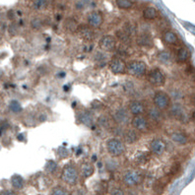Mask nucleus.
<instances>
[{
  "label": "nucleus",
  "instance_id": "f257e3e1",
  "mask_svg": "<svg viewBox=\"0 0 195 195\" xmlns=\"http://www.w3.org/2000/svg\"><path fill=\"white\" fill-rule=\"evenodd\" d=\"M78 177L79 173L77 169L75 168L72 165H66L61 172V179L67 184H70V185H74L76 184L77 181H78Z\"/></svg>",
  "mask_w": 195,
  "mask_h": 195
},
{
  "label": "nucleus",
  "instance_id": "f03ea898",
  "mask_svg": "<svg viewBox=\"0 0 195 195\" xmlns=\"http://www.w3.org/2000/svg\"><path fill=\"white\" fill-rule=\"evenodd\" d=\"M147 64L140 60H132L127 63V72L133 77H142L146 74Z\"/></svg>",
  "mask_w": 195,
  "mask_h": 195
},
{
  "label": "nucleus",
  "instance_id": "7ed1b4c3",
  "mask_svg": "<svg viewBox=\"0 0 195 195\" xmlns=\"http://www.w3.org/2000/svg\"><path fill=\"white\" fill-rule=\"evenodd\" d=\"M107 149L108 154L112 157H119L125 152V146L120 140L112 138L107 142Z\"/></svg>",
  "mask_w": 195,
  "mask_h": 195
},
{
  "label": "nucleus",
  "instance_id": "20e7f679",
  "mask_svg": "<svg viewBox=\"0 0 195 195\" xmlns=\"http://www.w3.org/2000/svg\"><path fill=\"white\" fill-rule=\"evenodd\" d=\"M153 102L157 108L165 111V109L169 108V104H171V98L167 93L159 91L154 95Z\"/></svg>",
  "mask_w": 195,
  "mask_h": 195
},
{
  "label": "nucleus",
  "instance_id": "39448f33",
  "mask_svg": "<svg viewBox=\"0 0 195 195\" xmlns=\"http://www.w3.org/2000/svg\"><path fill=\"white\" fill-rule=\"evenodd\" d=\"M148 81L154 87H162L166 82V76H165L163 71L156 68L150 71L148 75Z\"/></svg>",
  "mask_w": 195,
  "mask_h": 195
},
{
  "label": "nucleus",
  "instance_id": "423d86ee",
  "mask_svg": "<svg viewBox=\"0 0 195 195\" xmlns=\"http://www.w3.org/2000/svg\"><path fill=\"white\" fill-rule=\"evenodd\" d=\"M99 46L104 51L107 52L114 51L116 48V39L113 36H111V35H107V36H104L100 39Z\"/></svg>",
  "mask_w": 195,
  "mask_h": 195
},
{
  "label": "nucleus",
  "instance_id": "0eeeda50",
  "mask_svg": "<svg viewBox=\"0 0 195 195\" xmlns=\"http://www.w3.org/2000/svg\"><path fill=\"white\" fill-rule=\"evenodd\" d=\"M143 181V177L137 172L129 171L124 173L123 176V182L126 184L127 186H136L140 184Z\"/></svg>",
  "mask_w": 195,
  "mask_h": 195
},
{
  "label": "nucleus",
  "instance_id": "6e6552de",
  "mask_svg": "<svg viewBox=\"0 0 195 195\" xmlns=\"http://www.w3.org/2000/svg\"><path fill=\"white\" fill-rule=\"evenodd\" d=\"M108 67L113 74H123L127 70V64L120 58H113L109 62Z\"/></svg>",
  "mask_w": 195,
  "mask_h": 195
},
{
  "label": "nucleus",
  "instance_id": "1a4fd4ad",
  "mask_svg": "<svg viewBox=\"0 0 195 195\" xmlns=\"http://www.w3.org/2000/svg\"><path fill=\"white\" fill-rule=\"evenodd\" d=\"M76 34L78 35L79 38H81L86 42H92L95 38V33L93 31V28L90 25L89 26H86V25L78 26Z\"/></svg>",
  "mask_w": 195,
  "mask_h": 195
},
{
  "label": "nucleus",
  "instance_id": "9d476101",
  "mask_svg": "<svg viewBox=\"0 0 195 195\" xmlns=\"http://www.w3.org/2000/svg\"><path fill=\"white\" fill-rule=\"evenodd\" d=\"M132 126L138 130L140 132H146L149 129V123L146 117H144L142 114H138V116H134V117L131 119Z\"/></svg>",
  "mask_w": 195,
  "mask_h": 195
},
{
  "label": "nucleus",
  "instance_id": "9b49d317",
  "mask_svg": "<svg viewBox=\"0 0 195 195\" xmlns=\"http://www.w3.org/2000/svg\"><path fill=\"white\" fill-rule=\"evenodd\" d=\"M104 23V16L102 12L93 11L88 15V24L92 28H100Z\"/></svg>",
  "mask_w": 195,
  "mask_h": 195
},
{
  "label": "nucleus",
  "instance_id": "f8f14e48",
  "mask_svg": "<svg viewBox=\"0 0 195 195\" xmlns=\"http://www.w3.org/2000/svg\"><path fill=\"white\" fill-rule=\"evenodd\" d=\"M166 148H167V145L162 139H154L153 141L150 143V151L154 155H157V156L163 155L165 151H166Z\"/></svg>",
  "mask_w": 195,
  "mask_h": 195
},
{
  "label": "nucleus",
  "instance_id": "ddd939ff",
  "mask_svg": "<svg viewBox=\"0 0 195 195\" xmlns=\"http://www.w3.org/2000/svg\"><path fill=\"white\" fill-rule=\"evenodd\" d=\"M113 119L114 121L118 124H122V125H125L130 121L129 118V113L125 108H119L113 113Z\"/></svg>",
  "mask_w": 195,
  "mask_h": 195
},
{
  "label": "nucleus",
  "instance_id": "4468645a",
  "mask_svg": "<svg viewBox=\"0 0 195 195\" xmlns=\"http://www.w3.org/2000/svg\"><path fill=\"white\" fill-rule=\"evenodd\" d=\"M78 120L81 122L84 125H86L87 127L94 128V118L91 112L88 111H83L81 112H79L78 114Z\"/></svg>",
  "mask_w": 195,
  "mask_h": 195
},
{
  "label": "nucleus",
  "instance_id": "2eb2a0df",
  "mask_svg": "<svg viewBox=\"0 0 195 195\" xmlns=\"http://www.w3.org/2000/svg\"><path fill=\"white\" fill-rule=\"evenodd\" d=\"M129 112H131L133 116H138V114H142L145 112V107L143 103L140 101H132L129 104Z\"/></svg>",
  "mask_w": 195,
  "mask_h": 195
},
{
  "label": "nucleus",
  "instance_id": "dca6fc26",
  "mask_svg": "<svg viewBox=\"0 0 195 195\" xmlns=\"http://www.w3.org/2000/svg\"><path fill=\"white\" fill-rule=\"evenodd\" d=\"M95 173V167L91 163H84L81 165V173L83 177L89 178L90 177H92Z\"/></svg>",
  "mask_w": 195,
  "mask_h": 195
},
{
  "label": "nucleus",
  "instance_id": "f3484780",
  "mask_svg": "<svg viewBox=\"0 0 195 195\" xmlns=\"http://www.w3.org/2000/svg\"><path fill=\"white\" fill-rule=\"evenodd\" d=\"M163 39L164 42L168 44H177L178 42V38L176 33L172 31H166L163 34Z\"/></svg>",
  "mask_w": 195,
  "mask_h": 195
},
{
  "label": "nucleus",
  "instance_id": "a211bd4d",
  "mask_svg": "<svg viewBox=\"0 0 195 195\" xmlns=\"http://www.w3.org/2000/svg\"><path fill=\"white\" fill-rule=\"evenodd\" d=\"M137 43L141 47H153V41L152 38L147 34H142L137 38Z\"/></svg>",
  "mask_w": 195,
  "mask_h": 195
},
{
  "label": "nucleus",
  "instance_id": "6ab92c4d",
  "mask_svg": "<svg viewBox=\"0 0 195 195\" xmlns=\"http://www.w3.org/2000/svg\"><path fill=\"white\" fill-rule=\"evenodd\" d=\"M143 17H144V19L149 20V21L156 19L158 17V10L155 7L145 8L144 11H143Z\"/></svg>",
  "mask_w": 195,
  "mask_h": 195
},
{
  "label": "nucleus",
  "instance_id": "aec40b11",
  "mask_svg": "<svg viewBox=\"0 0 195 195\" xmlns=\"http://www.w3.org/2000/svg\"><path fill=\"white\" fill-rule=\"evenodd\" d=\"M189 55H190V53L186 47H181L177 53V60L181 63H183L188 60Z\"/></svg>",
  "mask_w": 195,
  "mask_h": 195
},
{
  "label": "nucleus",
  "instance_id": "412c9836",
  "mask_svg": "<svg viewBox=\"0 0 195 195\" xmlns=\"http://www.w3.org/2000/svg\"><path fill=\"white\" fill-rule=\"evenodd\" d=\"M157 59L158 60L163 63V64H169L172 61V54L168 51H160L157 55Z\"/></svg>",
  "mask_w": 195,
  "mask_h": 195
},
{
  "label": "nucleus",
  "instance_id": "4be33fe9",
  "mask_svg": "<svg viewBox=\"0 0 195 195\" xmlns=\"http://www.w3.org/2000/svg\"><path fill=\"white\" fill-rule=\"evenodd\" d=\"M171 138H172L173 141H174L177 144H181V145H184L187 142V136L184 133H181V132L173 133L171 135Z\"/></svg>",
  "mask_w": 195,
  "mask_h": 195
},
{
  "label": "nucleus",
  "instance_id": "5701e85b",
  "mask_svg": "<svg viewBox=\"0 0 195 195\" xmlns=\"http://www.w3.org/2000/svg\"><path fill=\"white\" fill-rule=\"evenodd\" d=\"M139 139V136L137 135L136 131L135 130H127V131L124 133V140L126 141V143L128 144H133L137 141Z\"/></svg>",
  "mask_w": 195,
  "mask_h": 195
},
{
  "label": "nucleus",
  "instance_id": "b1692460",
  "mask_svg": "<svg viewBox=\"0 0 195 195\" xmlns=\"http://www.w3.org/2000/svg\"><path fill=\"white\" fill-rule=\"evenodd\" d=\"M11 183L12 186L17 190H20L24 187V179L21 176H18V174H14L11 177Z\"/></svg>",
  "mask_w": 195,
  "mask_h": 195
},
{
  "label": "nucleus",
  "instance_id": "393cba45",
  "mask_svg": "<svg viewBox=\"0 0 195 195\" xmlns=\"http://www.w3.org/2000/svg\"><path fill=\"white\" fill-rule=\"evenodd\" d=\"M116 6L119 9L128 10L133 7V1L132 0H116Z\"/></svg>",
  "mask_w": 195,
  "mask_h": 195
},
{
  "label": "nucleus",
  "instance_id": "a878e982",
  "mask_svg": "<svg viewBox=\"0 0 195 195\" xmlns=\"http://www.w3.org/2000/svg\"><path fill=\"white\" fill-rule=\"evenodd\" d=\"M172 114L177 118H181L183 116V108L181 104H173L172 108Z\"/></svg>",
  "mask_w": 195,
  "mask_h": 195
},
{
  "label": "nucleus",
  "instance_id": "bb28decb",
  "mask_svg": "<svg viewBox=\"0 0 195 195\" xmlns=\"http://www.w3.org/2000/svg\"><path fill=\"white\" fill-rule=\"evenodd\" d=\"M116 36L122 43H129V41H131V38H130L131 35L128 34L126 31L125 32H124V31H118L116 33Z\"/></svg>",
  "mask_w": 195,
  "mask_h": 195
},
{
  "label": "nucleus",
  "instance_id": "cd10ccee",
  "mask_svg": "<svg viewBox=\"0 0 195 195\" xmlns=\"http://www.w3.org/2000/svg\"><path fill=\"white\" fill-rule=\"evenodd\" d=\"M10 111H11L12 112L14 113H19L20 112L22 111V107H21V104H20V103L18 101H12L11 103H10Z\"/></svg>",
  "mask_w": 195,
  "mask_h": 195
},
{
  "label": "nucleus",
  "instance_id": "c85d7f7f",
  "mask_svg": "<svg viewBox=\"0 0 195 195\" xmlns=\"http://www.w3.org/2000/svg\"><path fill=\"white\" fill-rule=\"evenodd\" d=\"M46 171L48 173H54L57 171V164L54 161H48L46 165Z\"/></svg>",
  "mask_w": 195,
  "mask_h": 195
},
{
  "label": "nucleus",
  "instance_id": "c756f323",
  "mask_svg": "<svg viewBox=\"0 0 195 195\" xmlns=\"http://www.w3.org/2000/svg\"><path fill=\"white\" fill-rule=\"evenodd\" d=\"M65 27H66L67 30H69L70 32H76L77 31V23L76 21H74L72 19H68L66 22H65Z\"/></svg>",
  "mask_w": 195,
  "mask_h": 195
},
{
  "label": "nucleus",
  "instance_id": "7c9ffc66",
  "mask_svg": "<svg viewBox=\"0 0 195 195\" xmlns=\"http://www.w3.org/2000/svg\"><path fill=\"white\" fill-rule=\"evenodd\" d=\"M47 6V0H35L34 8L37 10H43Z\"/></svg>",
  "mask_w": 195,
  "mask_h": 195
},
{
  "label": "nucleus",
  "instance_id": "2f4dec72",
  "mask_svg": "<svg viewBox=\"0 0 195 195\" xmlns=\"http://www.w3.org/2000/svg\"><path fill=\"white\" fill-rule=\"evenodd\" d=\"M52 195H67L68 191L66 190L65 188H63L62 186H56L51 189V192Z\"/></svg>",
  "mask_w": 195,
  "mask_h": 195
},
{
  "label": "nucleus",
  "instance_id": "473e14b6",
  "mask_svg": "<svg viewBox=\"0 0 195 195\" xmlns=\"http://www.w3.org/2000/svg\"><path fill=\"white\" fill-rule=\"evenodd\" d=\"M31 27L34 30H39L43 27V21L39 18H34L31 21Z\"/></svg>",
  "mask_w": 195,
  "mask_h": 195
},
{
  "label": "nucleus",
  "instance_id": "72a5a7b5",
  "mask_svg": "<svg viewBox=\"0 0 195 195\" xmlns=\"http://www.w3.org/2000/svg\"><path fill=\"white\" fill-rule=\"evenodd\" d=\"M57 155L60 159H65L69 156V151L64 147H59L57 150Z\"/></svg>",
  "mask_w": 195,
  "mask_h": 195
},
{
  "label": "nucleus",
  "instance_id": "f704fd0d",
  "mask_svg": "<svg viewBox=\"0 0 195 195\" xmlns=\"http://www.w3.org/2000/svg\"><path fill=\"white\" fill-rule=\"evenodd\" d=\"M184 28H185L188 32H190L192 35H195V26L189 23H184Z\"/></svg>",
  "mask_w": 195,
  "mask_h": 195
},
{
  "label": "nucleus",
  "instance_id": "c9c22d12",
  "mask_svg": "<svg viewBox=\"0 0 195 195\" xmlns=\"http://www.w3.org/2000/svg\"><path fill=\"white\" fill-rule=\"evenodd\" d=\"M149 116H151L153 119H158L160 117V113H159V112L157 111V109L152 108L151 111L149 112Z\"/></svg>",
  "mask_w": 195,
  "mask_h": 195
},
{
  "label": "nucleus",
  "instance_id": "e433bc0d",
  "mask_svg": "<svg viewBox=\"0 0 195 195\" xmlns=\"http://www.w3.org/2000/svg\"><path fill=\"white\" fill-rule=\"evenodd\" d=\"M8 18L10 20L14 19V11H13V10H10V11L8 12Z\"/></svg>",
  "mask_w": 195,
  "mask_h": 195
},
{
  "label": "nucleus",
  "instance_id": "4c0bfd02",
  "mask_svg": "<svg viewBox=\"0 0 195 195\" xmlns=\"http://www.w3.org/2000/svg\"><path fill=\"white\" fill-rule=\"evenodd\" d=\"M1 194H14L13 191H10V190H7V191H3Z\"/></svg>",
  "mask_w": 195,
  "mask_h": 195
},
{
  "label": "nucleus",
  "instance_id": "58836bf2",
  "mask_svg": "<svg viewBox=\"0 0 195 195\" xmlns=\"http://www.w3.org/2000/svg\"><path fill=\"white\" fill-rule=\"evenodd\" d=\"M22 137H23V135H18V140H22L23 139Z\"/></svg>",
  "mask_w": 195,
  "mask_h": 195
},
{
  "label": "nucleus",
  "instance_id": "ea45409f",
  "mask_svg": "<svg viewBox=\"0 0 195 195\" xmlns=\"http://www.w3.org/2000/svg\"><path fill=\"white\" fill-rule=\"evenodd\" d=\"M193 117H194V118H195V112H193Z\"/></svg>",
  "mask_w": 195,
  "mask_h": 195
}]
</instances>
